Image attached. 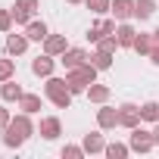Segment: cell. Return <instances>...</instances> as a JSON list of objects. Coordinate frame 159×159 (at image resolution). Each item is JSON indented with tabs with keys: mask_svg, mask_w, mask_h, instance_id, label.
I'll use <instances>...</instances> for the list:
<instances>
[{
	"mask_svg": "<svg viewBox=\"0 0 159 159\" xmlns=\"http://www.w3.org/2000/svg\"><path fill=\"white\" fill-rule=\"evenodd\" d=\"M100 28H103V34H116V28H119V25H116V19H103V22H100Z\"/></svg>",
	"mask_w": 159,
	"mask_h": 159,
	"instance_id": "obj_32",
	"label": "cell"
},
{
	"mask_svg": "<svg viewBox=\"0 0 159 159\" xmlns=\"http://www.w3.org/2000/svg\"><path fill=\"white\" fill-rule=\"evenodd\" d=\"M153 143L159 147V122H156V128H153Z\"/></svg>",
	"mask_w": 159,
	"mask_h": 159,
	"instance_id": "obj_35",
	"label": "cell"
},
{
	"mask_svg": "<svg viewBox=\"0 0 159 159\" xmlns=\"http://www.w3.org/2000/svg\"><path fill=\"white\" fill-rule=\"evenodd\" d=\"M66 50H69L66 34H47V38H44V53H50V56H62Z\"/></svg>",
	"mask_w": 159,
	"mask_h": 159,
	"instance_id": "obj_11",
	"label": "cell"
},
{
	"mask_svg": "<svg viewBox=\"0 0 159 159\" xmlns=\"http://www.w3.org/2000/svg\"><path fill=\"white\" fill-rule=\"evenodd\" d=\"M97 50H106V53H116V50H119V41H116V34H103V38L97 41Z\"/></svg>",
	"mask_w": 159,
	"mask_h": 159,
	"instance_id": "obj_27",
	"label": "cell"
},
{
	"mask_svg": "<svg viewBox=\"0 0 159 159\" xmlns=\"http://www.w3.org/2000/svg\"><path fill=\"white\" fill-rule=\"evenodd\" d=\"M100 38H103V28H100V22H97V25H91V28H88V41H91V44H97Z\"/></svg>",
	"mask_w": 159,
	"mask_h": 159,
	"instance_id": "obj_30",
	"label": "cell"
},
{
	"mask_svg": "<svg viewBox=\"0 0 159 159\" xmlns=\"http://www.w3.org/2000/svg\"><path fill=\"white\" fill-rule=\"evenodd\" d=\"M22 84L16 81V78H10V81H0V97H3V103H19L22 100Z\"/></svg>",
	"mask_w": 159,
	"mask_h": 159,
	"instance_id": "obj_10",
	"label": "cell"
},
{
	"mask_svg": "<svg viewBox=\"0 0 159 159\" xmlns=\"http://www.w3.org/2000/svg\"><path fill=\"white\" fill-rule=\"evenodd\" d=\"M109 159H125L128 153H131V147L128 143H106V150H103Z\"/></svg>",
	"mask_w": 159,
	"mask_h": 159,
	"instance_id": "obj_24",
	"label": "cell"
},
{
	"mask_svg": "<svg viewBox=\"0 0 159 159\" xmlns=\"http://www.w3.org/2000/svg\"><path fill=\"white\" fill-rule=\"evenodd\" d=\"M140 122H143V119H140V106H134V103H122V106H119V125H122V128L131 131V128H137Z\"/></svg>",
	"mask_w": 159,
	"mask_h": 159,
	"instance_id": "obj_5",
	"label": "cell"
},
{
	"mask_svg": "<svg viewBox=\"0 0 159 159\" xmlns=\"http://www.w3.org/2000/svg\"><path fill=\"white\" fill-rule=\"evenodd\" d=\"M31 134H34V122H31V116H28V112H19V116H13V122L3 128V143H7L10 150H19Z\"/></svg>",
	"mask_w": 159,
	"mask_h": 159,
	"instance_id": "obj_1",
	"label": "cell"
},
{
	"mask_svg": "<svg viewBox=\"0 0 159 159\" xmlns=\"http://www.w3.org/2000/svg\"><path fill=\"white\" fill-rule=\"evenodd\" d=\"M84 3H88V10L97 13V16H103V13L112 10V0H84Z\"/></svg>",
	"mask_w": 159,
	"mask_h": 159,
	"instance_id": "obj_25",
	"label": "cell"
},
{
	"mask_svg": "<svg viewBox=\"0 0 159 159\" xmlns=\"http://www.w3.org/2000/svg\"><path fill=\"white\" fill-rule=\"evenodd\" d=\"M16 78V59L7 53V59H0V81H10Z\"/></svg>",
	"mask_w": 159,
	"mask_h": 159,
	"instance_id": "obj_22",
	"label": "cell"
},
{
	"mask_svg": "<svg viewBox=\"0 0 159 159\" xmlns=\"http://www.w3.org/2000/svg\"><path fill=\"white\" fill-rule=\"evenodd\" d=\"M13 10H0V34H10L13 31Z\"/></svg>",
	"mask_w": 159,
	"mask_h": 159,
	"instance_id": "obj_28",
	"label": "cell"
},
{
	"mask_svg": "<svg viewBox=\"0 0 159 159\" xmlns=\"http://www.w3.org/2000/svg\"><path fill=\"white\" fill-rule=\"evenodd\" d=\"M38 131H41V137H44V140H56V137L62 134V122H59L56 116H44Z\"/></svg>",
	"mask_w": 159,
	"mask_h": 159,
	"instance_id": "obj_9",
	"label": "cell"
},
{
	"mask_svg": "<svg viewBox=\"0 0 159 159\" xmlns=\"http://www.w3.org/2000/svg\"><path fill=\"white\" fill-rule=\"evenodd\" d=\"M84 94H88V100H91V103H97V106L109 100V88H106V84H97V81H94V84H91Z\"/></svg>",
	"mask_w": 159,
	"mask_h": 159,
	"instance_id": "obj_18",
	"label": "cell"
},
{
	"mask_svg": "<svg viewBox=\"0 0 159 159\" xmlns=\"http://www.w3.org/2000/svg\"><path fill=\"white\" fill-rule=\"evenodd\" d=\"M81 147H84V153H103V150H106V140H103L100 131H91V134H84Z\"/></svg>",
	"mask_w": 159,
	"mask_h": 159,
	"instance_id": "obj_15",
	"label": "cell"
},
{
	"mask_svg": "<svg viewBox=\"0 0 159 159\" xmlns=\"http://www.w3.org/2000/svg\"><path fill=\"white\" fill-rule=\"evenodd\" d=\"M25 34H28V41H38V44H44V38L50 34V28H47V22H41V19H31V22L25 25Z\"/></svg>",
	"mask_w": 159,
	"mask_h": 159,
	"instance_id": "obj_14",
	"label": "cell"
},
{
	"mask_svg": "<svg viewBox=\"0 0 159 159\" xmlns=\"http://www.w3.org/2000/svg\"><path fill=\"white\" fill-rule=\"evenodd\" d=\"M16 7H22V10H28V13H34V10L41 7V0H16Z\"/></svg>",
	"mask_w": 159,
	"mask_h": 159,
	"instance_id": "obj_31",
	"label": "cell"
},
{
	"mask_svg": "<svg viewBox=\"0 0 159 159\" xmlns=\"http://www.w3.org/2000/svg\"><path fill=\"white\" fill-rule=\"evenodd\" d=\"M53 69H56V56H50V53H41V56L31 59V72H34L38 78H50Z\"/></svg>",
	"mask_w": 159,
	"mask_h": 159,
	"instance_id": "obj_8",
	"label": "cell"
},
{
	"mask_svg": "<svg viewBox=\"0 0 159 159\" xmlns=\"http://www.w3.org/2000/svg\"><path fill=\"white\" fill-rule=\"evenodd\" d=\"M19 109H22V112H28V116L41 112V97H38V94H22V100H19Z\"/></svg>",
	"mask_w": 159,
	"mask_h": 159,
	"instance_id": "obj_20",
	"label": "cell"
},
{
	"mask_svg": "<svg viewBox=\"0 0 159 159\" xmlns=\"http://www.w3.org/2000/svg\"><path fill=\"white\" fill-rule=\"evenodd\" d=\"M10 122H13V116H10V109H7V106H0V131H3V128H7Z\"/></svg>",
	"mask_w": 159,
	"mask_h": 159,
	"instance_id": "obj_33",
	"label": "cell"
},
{
	"mask_svg": "<svg viewBox=\"0 0 159 159\" xmlns=\"http://www.w3.org/2000/svg\"><path fill=\"white\" fill-rule=\"evenodd\" d=\"M140 119L143 122H159V103H153V100L140 103Z\"/></svg>",
	"mask_w": 159,
	"mask_h": 159,
	"instance_id": "obj_23",
	"label": "cell"
},
{
	"mask_svg": "<svg viewBox=\"0 0 159 159\" xmlns=\"http://www.w3.org/2000/svg\"><path fill=\"white\" fill-rule=\"evenodd\" d=\"M116 125H119V109L100 103V109H97V128H100V131H112Z\"/></svg>",
	"mask_w": 159,
	"mask_h": 159,
	"instance_id": "obj_6",
	"label": "cell"
},
{
	"mask_svg": "<svg viewBox=\"0 0 159 159\" xmlns=\"http://www.w3.org/2000/svg\"><path fill=\"white\" fill-rule=\"evenodd\" d=\"M31 16H34V13H28V10H22V7H13V22H16V25L25 28V25L31 22Z\"/></svg>",
	"mask_w": 159,
	"mask_h": 159,
	"instance_id": "obj_29",
	"label": "cell"
},
{
	"mask_svg": "<svg viewBox=\"0 0 159 159\" xmlns=\"http://www.w3.org/2000/svg\"><path fill=\"white\" fill-rule=\"evenodd\" d=\"M88 59H91V62H94V66H97L100 72L112 69V53H106V50H94V53H91Z\"/></svg>",
	"mask_w": 159,
	"mask_h": 159,
	"instance_id": "obj_21",
	"label": "cell"
},
{
	"mask_svg": "<svg viewBox=\"0 0 159 159\" xmlns=\"http://www.w3.org/2000/svg\"><path fill=\"white\" fill-rule=\"evenodd\" d=\"M28 44H31V41H28L25 31H22V34H7V53H10V56H22V53L28 50Z\"/></svg>",
	"mask_w": 159,
	"mask_h": 159,
	"instance_id": "obj_12",
	"label": "cell"
},
{
	"mask_svg": "<svg viewBox=\"0 0 159 159\" xmlns=\"http://www.w3.org/2000/svg\"><path fill=\"white\" fill-rule=\"evenodd\" d=\"M156 13V0H134V19H150Z\"/></svg>",
	"mask_w": 159,
	"mask_h": 159,
	"instance_id": "obj_19",
	"label": "cell"
},
{
	"mask_svg": "<svg viewBox=\"0 0 159 159\" xmlns=\"http://www.w3.org/2000/svg\"><path fill=\"white\" fill-rule=\"evenodd\" d=\"M97 72H100V69H97L91 59H88L84 66H78V69H69V72H66V84H69V91H72V94H84V91L97 81Z\"/></svg>",
	"mask_w": 159,
	"mask_h": 159,
	"instance_id": "obj_2",
	"label": "cell"
},
{
	"mask_svg": "<svg viewBox=\"0 0 159 159\" xmlns=\"http://www.w3.org/2000/svg\"><path fill=\"white\" fill-rule=\"evenodd\" d=\"M88 56H91V53H88L84 47H69V50L59 56V62H62V66H66V72H69V69L84 66V62H88Z\"/></svg>",
	"mask_w": 159,
	"mask_h": 159,
	"instance_id": "obj_7",
	"label": "cell"
},
{
	"mask_svg": "<svg viewBox=\"0 0 159 159\" xmlns=\"http://www.w3.org/2000/svg\"><path fill=\"white\" fill-rule=\"evenodd\" d=\"M131 50H134V53H140V56H150V50H153V34H143V31H137V38H134Z\"/></svg>",
	"mask_w": 159,
	"mask_h": 159,
	"instance_id": "obj_17",
	"label": "cell"
},
{
	"mask_svg": "<svg viewBox=\"0 0 159 159\" xmlns=\"http://www.w3.org/2000/svg\"><path fill=\"white\" fill-rule=\"evenodd\" d=\"M150 59H153V66H159V44L153 41V50H150Z\"/></svg>",
	"mask_w": 159,
	"mask_h": 159,
	"instance_id": "obj_34",
	"label": "cell"
},
{
	"mask_svg": "<svg viewBox=\"0 0 159 159\" xmlns=\"http://www.w3.org/2000/svg\"><path fill=\"white\" fill-rule=\"evenodd\" d=\"M128 147H131V153H150L156 143H153V131H147V128H131V137H128Z\"/></svg>",
	"mask_w": 159,
	"mask_h": 159,
	"instance_id": "obj_4",
	"label": "cell"
},
{
	"mask_svg": "<svg viewBox=\"0 0 159 159\" xmlns=\"http://www.w3.org/2000/svg\"><path fill=\"white\" fill-rule=\"evenodd\" d=\"M134 38H137V31H134V25H128V22H122V25L116 28V41H119V47H131V44H134Z\"/></svg>",
	"mask_w": 159,
	"mask_h": 159,
	"instance_id": "obj_16",
	"label": "cell"
},
{
	"mask_svg": "<svg viewBox=\"0 0 159 159\" xmlns=\"http://www.w3.org/2000/svg\"><path fill=\"white\" fill-rule=\"evenodd\" d=\"M66 3H84V0H66Z\"/></svg>",
	"mask_w": 159,
	"mask_h": 159,
	"instance_id": "obj_37",
	"label": "cell"
},
{
	"mask_svg": "<svg viewBox=\"0 0 159 159\" xmlns=\"http://www.w3.org/2000/svg\"><path fill=\"white\" fill-rule=\"evenodd\" d=\"M112 16H116V22L134 19V0H112Z\"/></svg>",
	"mask_w": 159,
	"mask_h": 159,
	"instance_id": "obj_13",
	"label": "cell"
},
{
	"mask_svg": "<svg viewBox=\"0 0 159 159\" xmlns=\"http://www.w3.org/2000/svg\"><path fill=\"white\" fill-rule=\"evenodd\" d=\"M59 156H62V159H81V156H88V153H84V147H75V143H66V147L59 150Z\"/></svg>",
	"mask_w": 159,
	"mask_h": 159,
	"instance_id": "obj_26",
	"label": "cell"
},
{
	"mask_svg": "<svg viewBox=\"0 0 159 159\" xmlns=\"http://www.w3.org/2000/svg\"><path fill=\"white\" fill-rule=\"evenodd\" d=\"M44 94H47V100H50L56 109H69V106H72V97H75V94L69 91V84H66V78H56V75L47 78Z\"/></svg>",
	"mask_w": 159,
	"mask_h": 159,
	"instance_id": "obj_3",
	"label": "cell"
},
{
	"mask_svg": "<svg viewBox=\"0 0 159 159\" xmlns=\"http://www.w3.org/2000/svg\"><path fill=\"white\" fill-rule=\"evenodd\" d=\"M153 41H156V44H159V28H156V31H153Z\"/></svg>",
	"mask_w": 159,
	"mask_h": 159,
	"instance_id": "obj_36",
	"label": "cell"
}]
</instances>
